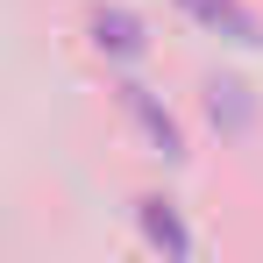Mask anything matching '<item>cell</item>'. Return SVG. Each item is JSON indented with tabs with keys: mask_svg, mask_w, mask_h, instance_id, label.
Masks as SVG:
<instances>
[{
	"mask_svg": "<svg viewBox=\"0 0 263 263\" xmlns=\"http://www.w3.org/2000/svg\"><path fill=\"white\" fill-rule=\"evenodd\" d=\"M121 100H128V114L142 121V128H149V142H157L164 157H185V142H178V121H171V114H164V107H157V100H149L142 86H121Z\"/></svg>",
	"mask_w": 263,
	"mask_h": 263,
	"instance_id": "cell-3",
	"label": "cell"
},
{
	"mask_svg": "<svg viewBox=\"0 0 263 263\" xmlns=\"http://www.w3.org/2000/svg\"><path fill=\"white\" fill-rule=\"evenodd\" d=\"M199 29H214V36H228V43H242V50H256L263 43V22L242 7V0H178Z\"/></svg>",
	"mask_w": 263,
	"mask_h": 263,
	"instance_id": "cell-1",
	"label": "cell"
},
{
	"mask_svg": "<svg viewBox=\"0 0 263 263\" xmlns=\"http://www.w3.org/2000/svg\"><path fill=\"white\" fill-rule=\"evenodd\" d=\"M92 36H100L107 57H142V22L121 14V7H100V14H92Z\"/></svg>",
	"mask_w": 263,
	"mask_h": 263,
	"instance_id": "cell-4",
	"label": "cell"
},
{
	"mask_svg": "<svg viewBox=\"0 0 263 263\" xmlns=\"http://www.w3.org/2000/svg\"><path fill=\"white\" fill-rule=\"evenodd\" d=\"M142 228H149V242H157L171 263H185V256H192V235H185V220H178V206H171V199H142Z\"/></svg>",
	"mask_w": 263,
	"mask_h": 263,
	"instance_id": "cell-2",
	"label": "cell"
}]
</instances>
